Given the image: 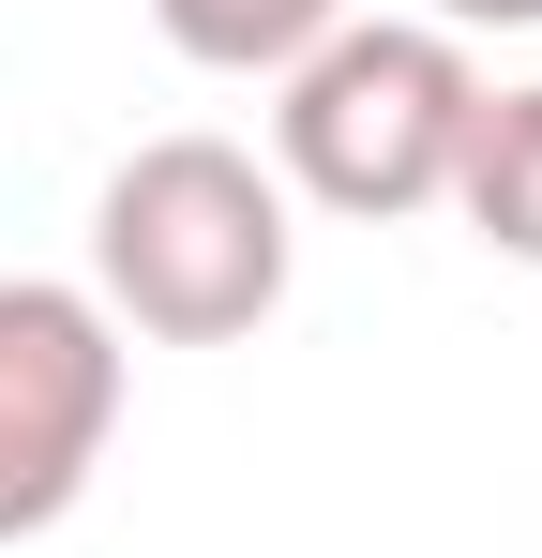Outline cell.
I'll use <instances>...</instances> for the list:
<instances>
[{
    "label": "cell",
    "mask_w": 542,
    "mask_h": 558,
    "mask_svg": "<svg viewBox=\"0 0 542 558\" xmlns=\"http://www.w3.org/2000/svg\"><path fill=\"white\" fill-rule=\"evenodd\" d=\"M167 15L181 61H211V76H271V61H317L332 31H347V0H151Z\"/></svg>",
    "instance_id": "5"
},
{
    "label": "cell",
    "mask_w": 542,
    "mask_h": 558,
    "mask_svg": "<svg viewBox=\"0 0 542 558\" xmlns=\"http://www.w3.org/2000/svg\"><path fill=\"white\" fill-rule=\"evenodd\" d=\"M106 423H121V332H106V302L0 272V544L61 529L90 498Z\"/></svg>",
    "instance_id": "3"
},
{
    "label": "cell",
    "mask_w": 542,
    "mask_h": 558,
    "mask_svg": "<svg viewBox=\"0 0 542 558\" xmlns=\"http://www.w3.org/2000/svg\"><path fill=\"white\" fill-rule=\"evenodd\" d=\"M452 196H467V227H482L497 257H528V272H542V92H497V106H467Z\"/></svg>",
    "instance_id": "4"
},
{
    "label": "cell",
    "mask_w": 542,
    "mask_h": 558,
    "mask_svg": "<svg viewBox=\"0 0 542 558\" xmlns=\"http://www.w3.org/2000/svg\"><path fill=\"white\" fill-rule=\"evenodd\" d=\"M90 272L151 348H242L286 302V196L226 136H151L90 211Z\"/></svg>",
    "instance_id": "1"
},
{
    "label": "cell",
    "mask_w": 542,
    "mask_h": 558,
    "mask_svg": "<svg viewBox=\"0 0 542 558\" xmlns=\"http://www.w3.org/2000/svg\"><path fill=\"white\" fill-rule=\"evenodd\" d=\"M467 46L452 31H332L317 61H286V182L317 211H422L452 196V151H467Z\"/></svg>",
    "instance_id": "2"
},
{
    "label": "cell",
    "mask_w": 542,
    "mask_h": 558,
    "mask_svg": "<svg viewBox=\"0 0 542 558\" xmlns=\"http://www.w3.org/2000/svg\"><path fill=\"white\" fill-rule=\"evenodd\" d=\"M452 31H542V0H438Z\"/></svg>",
    "instance_id": "6"
}]
</instances>
